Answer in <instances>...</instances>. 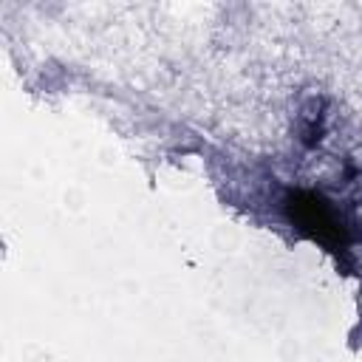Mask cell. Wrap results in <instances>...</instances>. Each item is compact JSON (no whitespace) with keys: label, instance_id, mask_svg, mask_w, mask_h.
Returning <instances> with one entry per match:
<instances>
[{"label":"cell","instance_id":"6da1fadb","mask_svg":"<svg viewBox=\"0 0 362 362\" xmlns=\"http://www.w3.org/2000/svg\"><path fill=\"white\" fill-rule=\"evenodd\" d=\"M291 218H297V223H303V226H308L317 238H322V240H334V243H342V226L337 223V218H334V212L320 201V198H314V195H297V198H291Z\"/></svg>","mask_w":362,"mask_h":362}]
</instances>
